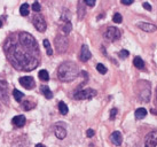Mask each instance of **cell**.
Wrapping results in <instances>:
<instances>
[{
	"label": "cell",
	"instance_id": "obj_1",
	"mask_svg": "<svg viewBox=\"0 0 157 147\" xmlns=\"http://www.w3.org/2000/svg\"><path fill=\"white\" fill-rule=\"evenodd\" d=\"M4 50L7 60L16 70L31 71L40 62V52L37 40L29 32H15L6 39Z\"/></svg>",
	"mask_w": 157,
	"mask_h": 147
},
{
	"label": "cell",
	"instance_id": "obj_2",
	"mask_svg": "<svg viewBox=\"0 0 157 147\" xmlns=\"http://www.w3.org/2000/svg\"><path fill=\"white\" fill-rule=\"evenodd\" d=\"M57 77L61 82H72L78 77V68L74 62H63L57 68Z\"/></svg>",
	"mask_w": 157,
	"mask_h": 147
},
{
	"label": "cell",
	"instance_id": "obj_3",
	"mask_svg": "<svg viewBox=\"0 0 157 147\" xmlns=\"http://www.w3.org/2000/svg\"><path fill=\"white\" fill-rule=\"evenodd\" d=\"M54 43H55V48H56L57 53L62 54V53L67 52L68 46H69V40H68V38H67L66 36L59 35L56 38H55Z\"/></svg>",
	"mask_w": 157,
	"mask_h": 147
},
{
	"label": "cell",
	"instance_id": "obj_4",
	"mask_svg": "<svg viewBox=\"0 0 157 147\" xmlns=\"http://www.w3.org/2000/svg\"><path fill=\"white\" fill-rule=\"evenodd\" d=\"M96 95V91L93 89H85L80 91L75 92L74 98L77 100H91Z\"/></svg>",
	"mask_w": 157,
	"mask_h": 147
},
{
	"label": "cell",
	"instance_id": "obj_5",
	"mask_svg": "<svg viewBox=\"0 0 157 147\" xmlns=\"http://www.w3.org/2000/svg\"><path fill=\"white\" fill-rule=\"evenodd\" d=\"M32 23H33L35 28L39 31V32H44V31H46L47 24H46V21H45V18L43 15L36 14L35 16L32 18Z\"/></svg>",
	"mask_w": 157,
	"mask_h": 147
},
{
	"label": "cell",
	"instance_id": "obj_6",
	"mask_svg": "<svg viewBox=\"0 0 157 147\" xmlns=\"http://www.w3.org/2000/svg\"><path fill=\"white\" fill-rule=\"evenodd\" d=\"M105 38L109 42H116L121 38V31L116 26H109L105 32Z\"/></svg>",
	"mask_w": 157,
	"mask_h": 147
},
{
	"label": "cell",
	"instance_id": "obj_7",
	"mask_svg": "<svg viewBox=\"0 0 157 147\" xmlns=\"http://www.w3.org/2000/svg\"><path fill=\"white\" fill-rule=\"evenodd\" d=\"M157 146V131H151L146 136L144 147H156Z\"/></svg>",
	"mask_w": 157,
	"mask_h": 147
},
{
	"label": "cell",
	"instance_id": "obj_8",
	"mask_svg": "<svg viewBox=\"0 0 157 147\" xmlns=\"http://www.w3.org/2000/svg\"><path fill=\"white\" fill-rule=\"evenodd\" d=\"M18 82H20V84H21L24 89H26V90H32V89L36 86L35 79L31 77V76H23V77H20Z\"/></svg>",
	"mask_w": 157,
	"mask_h": 147
},
{
	"label": "cell",
	"instance_id": "obj_9",
	"mask_svg": "<svg viewBox=\"0 0 157 147\" xmlns=\"http://www.w3.org/2000/svg\"><path fill=\"white\" fill-rule=\"evenodd\" d=\"M138 28H140L142 31H146V32H155L157 30V26L155 24H151L149 22H138L136 23Z\"/></svg>",
	"mask_w": 157,
	"mask_h": 147
},
{
	"label": "cell",
	"instance_id": "obj_10",
	"mask_svg": "<svg viewBox=\"0 0 157 147\" xmlns=\"http://www.w3.org/2000/svg\"><path fill=\"white\" fill-rule=\"evenodd\" d=\"M0 99L5 104L8 102V93H7V83L5 81H0Z\"/></svg>",
	"mask_w": 157,
	"mask_h": 147
},
{
	"label": "cell",
	"instance_id": "obj_11",
	"mask_svg": "<svg viewBox=\"0 0 157 147\" xmlns=\"http://www.w3.org/2000/svg\"><path fill=\"white\" fill-rule=\"evenodd\" d=\"M91 51H90V48H88L87 45H83L82 46V50H80V55H79V59L82 62H86L91 59Z\"/></svg>",
	"mask_w": 157,
	"mask_h": 147
},
{
	"label": "cell",
	"instance_id": "obj_12",
	"mask_svg": "<svg viewBox=\"0 0 157 147\" xmlns=\"http://www.w3.org/2000/svg\"><path fill=\"white\" fill-rule=\"evenodd\" d=\"M54 133H55L57 139L62 140V139H64L67 137V130L64 126L60 125V124H56V125L54 126Z\"/></svg>",
	"mask_w": 157,
	"mask_h": 147
},
{
	"label": "cell",
	"instance_id": "obj_13",
	"mask_svg": "<svg viewBox=\"0 0 157 147\" xmlns=\"http://www.w3.org/2000/svg\"><path fill=\"white\" fill-rule=\"evenodd\" d=\"M110 140H111V143H113V145H116V146H121L122 143H123L122 133H121L119 131H115V132H113L111 136H110Z\"/></svg>",
	"mask_w": 157,
	"mask_h": 147
},
{
	"label": "cell",
	"instance_id": "obj_14",
	"mask_svg": "<svg viewBox=\"0 0 157 147\" xmlns=\"http://www.w3.org/2000/svg\"><path fill=\"white\" fill-rule=\"evenodd\" d=\"M25 117L23 116V115H17V116L13 117V120H12V123H13L14 126H16V128H22V126L25 125Z\"/></svg>",
	"mask_w": 157,
	"mask_h": 147
},
{
	"label": "cell",
	"instance_id": "obj_15",
	"mask_svg": "<svg viewBox=\"0 0 157 147\" xmlns=\"http://www.w3.org/2000/svg\"><path fill=\"white\" fill-rule=\"evenodd\" d=\"M140 99L144 102H149L150 100V86L146 90V89H141L140 90Z\"/></svg>",
	"mask_w": 157,
	"mask_h": 147
},
{
	"label": "cell",
	"instance_id": "obj_16",
	"mask_svg": "<svg viewBox=\"0 0 157 147\" xmlns=\"http://www.w3.org/2000/svg\"><path fill=\"white\" fill-rule=\"evenodd\" d=\"M133 65L136 67L138 69H144V61L140 58V56H135L133 60Z\"/></svg>",
	"mask_w": 157,
	"mask_h": 147
},
{
	"label": "cell",
	"instance_id": "obj_17",
	"mask_svg": "<svg viewBox=\"0 0 157 147\" xmlns=\"http://www.w3.org/2000/svg\"><path fill=\"white\" fill-rule=\"evenodd\" d=\"M146 115H147V110L144 108H138L135 110V118L136 120H142L146 117Z\"/></svg>",
	"mask_w": 157,
	"mask_h": 147
},
{
	"label": "cell",
	"instance_id": "obj_18",
	"mask_svg": "<svg viewBox=\"0 0 157 147\" xmlns=\"http://www.w3.org/2000/svg\"><path fill=\"white\" fill-rule=\"evenodd\" d=\"M22 107L24 110H31L36 107V102L33 101H30V100H26V101H23L22 102Z\"/></svg>",
	"mask_w": 157,
	"mask_h": 147
},
{
	"label": "cell",
	"instance_id": "obj_19",
	"mask_svg": "<svg viewBox=\"0 0 157 147\" xmlns=\"http://www.w3.org/2000/svg\"><path fill=\"white\" fill-rule=\"evenodd\" d=\"M41 92H43V94L45 95L46 99H52L53 98V93H52V91L49 90V87L48 86L43 85V86H41Z\"/></svg>",
	"mask_w": 157,
	"mask_h": 147
},
{
	"label": "cell",
	"instance_id": "obj_20",
	"mask_svg": "<svg viewBox=\"0 0 157 147\" xmlns=\"http://www.w3.org/2000/svg\"><path fill=\"white\" fill-rule=\"evenodd\" d=\"M29 12H30V7L28 4H23L21 7H20V14L22 16H28L29 15Z\"/></svg>",
	"mask_w": 157,
	"mask_h": 147
},
{
	"label": "cell",
	"instance_id": "obj_21",
	"mask_svg": "<svg viewBox=\"0 0 157 147\" xmlns=\"http://www.w3.org/2000/svg\"><path fill=\"white\" fill-rule=\"evenodd\" d=\"M38 76H39V78L43 81V82H47L48 79H49V74H48L47 70H40L39 74H38Z\"/></svg>",
	"mask_w": 157,
	"mask_h": 147
},
{
	"label": "cell",
	"instance_id": "obj_22",
	"mask_svg": "<svg viewBox=\"0 0 157 147\" xmlns=\"http://www.w3.org/2000/svg\"><path fill=\"white\" fill-rule=\"evenodd\" d=\"M43 44H44L45 48H46V53H47V55L51 56L53 54V50H52V46H51V43H49V40H48V39H44Z\"/></svg>",
	"mask_w": 157,
	"mask_h": 147
},
{
	"label": "cell",
	"instance_id": "obj_23",
	"mask_svg": "<svg viewBox=\"0 0 157 147\" xmlns=\"http://www.w3.org/2000/svg\"><path fill=\"white\" fill-rule=\"evenodd\" d=\"M13 97H14V99L16 100V101L21 102V100L24 98V94H23L22 92L18 91V90H16V89H14V90H13Z\"/></svg>",
	"mask_w": 157,
	"mask_h": 147
},
{
	"label": "cell",
	"instance_id": "obj_24",
	"mask_svg": "<svg viewBox=\"0 0 157 147\" xmlns=\"http://www.w3.org/2000/svg\"><path fill=\"white\" fill-rule=\"evenodd\" d=\"M59 110H60V113H61L62 115H67L69 109H68V106L63 101H60L59 102Z\"/></svg>",
	"mask_w": 157,
	"mask_h": 147
},
{
	"label": "cell",
	"instance_id": "obj_25",
	"mask_svg": "<svg viewBox=\"0 0 157 147\" xmlns=\"http://www.w3.org/2000/svg\"><path fill=\"white\" fill-rule=\"evenodd\" d=\"M62 30H63V32L64 34H70V31L72 30V24H71V22L70 21H68V22H66V24L62 26Z\"/></svg>",
	"mask_w": 157,
	"mask_h": 147
},
{
	"label": "cell",
	"instance_id": "obj_26",
	"mask_svg": "<svg viewBox=\"0 0 157 147\" xmlns=\"http://www.w3.org/2000/svg\"><path fill=\"white\" fill-rule=\"evenodd\" d=\"M96 70L99 71L100 74H102V75H105V73H107V68H105V65H102V63H98L96 65Z\"/></svg>",
	"mask_w": 157,
	"mask_h": 147
},
{
	"label": "cell",
	"instance_id": "obj_27",
	"mask_svg": "<svg viewBox=\"0 0 157 147\" xmlns=\"http://www.w3.org/2000/svg\"><path fill=\"white\" fill-rule=\"evenodd\" d=\"M84 15H85V8L83 7L82 2H79V5H78V18L82 20V18H84Z\"/></svg>",
	"mask_w": 157,
	"mask_h": 147
},
{
	"label": "cell",
	"instance_id": "obj_28",
	"mask_svg": "<svg viewBox=\"0 0 157 147\" xmlns=\"http://www.w3.org/2000/svg\"><path fill=\"white\" fill-rule=\"evenodd\" d=\"M113 21L115 22V23H122V22H123V16L119 13H116L115 15H113Z\"/></svg>",
	"mask_w": 157,
	"mask_h": 147
},
{
	"label": "cell",
	"instance_id": "obj_29",
	"mask_svg": "<svg viewBox=\"0 0 157 147\" xmlns=\"http://www.w3.org/2000/svg\"><path fill=\"white\" fill-rule=\"evenodd\" d=\"M40 9H41V6L38 1H36L32 4V10H35V12H40Z\"/></svg>",
	"mask_w": 157,
	"mask_h": 147
},
{
	"label": "cell",
	"instance_id": "obj_30",
	"mask_svg": "<svg viewBox=\"0 0 157 147\" xmlns=\"http://www.w3.org/2000/svg\"><path fill=\"white\" fill-rule=\"evenodd\" d=\"M128 54H130V53H128V51H126V50H122V51L119 52V58L124 60V59H126L127 56H128Z\"/></svg>",
	"mask_w": 157,
	"mask_h": 147
},
{
	"label": "cell",
	"instance_id": "obj_31",
	"mask_svg": "<svg viewBox=\"0 0 157 147\" xmlns=\"http://www.w3.org/2000/svg\"><path fill=\"white\" fill-rule=\"evenodd\" d=\"M117 109L116 108H113L111 110H110V120L113 121V120H115V117H116V115H117Z\"/></svg>",
	"mask_w": 157,
	"mask_h": 147
},
{
	"label": "cell",
	"instance_id": "obj_32",
	"mask_svg": "<svg viewBox=\"0 0 157 147\" xmlns=\"http://www.w3.org/2000/svg\"><path fill=\"white\" fill-rule=\"evenodd\" d=\"M84 2L87 5L88 7H93V6L95 5L96 0H84Z\"/></svg>",
	"mask_w": 157,
	"mask_h": 147
},
{
	"label": "cell",
	"instance_id": "obj_33",
	"mask_svg": "<svg viewBox=\"0 0 157 147\" xmlns=\"http://www.w3.org/2000/svg\"><path fill=\"white\" fill-rule=\"evenodd\" d=\"M142 7H144V8L146 9V10H148V12H151V10H153L151 6H150V5H149L148 2H144V4H142Z\"/></svg>",
	"mask_w": 157,
	"mask_h": 147
},
{
	"label": "cell",
	"instance_id": "obj_34",
	"mask_svg": "<svg viewBox=\"0 0 157 147\" xmlns=\"http://www.w3.org/2000/svg\"><path fill=\"white\" fill-rule=\"evenodd\" d=\"M121 2L125 6H128V5H132L134 2V0H121Z\"/></svg>",
	"mask_w": 157,
	"mask_h": 147
},
{
	"label": "cell",
	"instance_id": "obj_35",
	"mask_svg": "<svg viewBox=\"0 0 157 147\" xmlns=\"http://www.w3.org/2000/svg\"><path fill=\"white\" fill-rule=\"evenodd\" d=\"M94 133H95V132H94V130H92V129H88L87 131H86V136H87L88 138L93 137V136H94Z\"/></svg>",
	"mask_w": 157,
	"mask_h": 147
},
{
	"label": "cell",
	"instance_id": "obj_36",
	"mask_svg": "<svg viewBox=\"0 0 157 147\" xmlns=\"http://www.w3.org/2000/svg\"><path fill=\"white\" fill-rule=\"evenodd\" d=\"M36 147H46V146H45V145H43V144H37V145H36Z\"/></svg>",
	"mask_w": 157,
	"mask_h": 147
},
{
	"label": "cell",
	"instance_id": "obj_37",
	"mask_svg": "<svg viewBox=\"0 0 157 147\" xmlns=\"http://www.w3.org/2000/svg\"><path fill=\"white\" fill-rule=\"evenodd\" d=\"M151 114H155V115H157V112L155 110V109H151Z\"/></svg>",
	"mask_w": 157,
	"mask_h": 147
},
{
	"label": "cell",
	"instance_id": "obj_38",
	"mask_svg": "<svg viewBox=\"0 0 157 147\" xmlns=\"http://www.w3.org/2000/svg\"><path fill=\"white\" fill-rule=\"evenodd\" d=\"M1 26H2V22L0 21V28H1Z\"/></svg>",
	"mask_w": 157,
	"mask_h": 147
},
{
	"label": "cell",
	"instance_id": "obj_39",
	"mask_svg": "<svg viewBox=\"0 0 157 147\" xmlns=\"http://www.w3.org/2000/svg\"><path fill=\"white\" fill-rule=\"evenodd\" d=\"M156 98H157V89H156Z\"/></svg>",
	"mask_w": 157,
	"mask_h": 147
}]
</instances>
